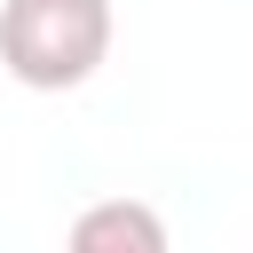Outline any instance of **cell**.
<instances>
[{"label": "cell", "mask_w": 253, "mask_h": 253, "mask_svg": "<svg viewBox=\"0 0 253 253\" xmlns=\"http://www.w3.org/2000/svg\"><path fill=\"white\" fill-rule=\"evenodd\" d=\"M111 55V0H0V71L32 95H71Z\"/></svg>", "instance_id": "cell-1"}, {"label": "cell", "mask_w": 253, "mask_h": 253, "mask_svg": "<svg viewBox=\"0 0 253 253\" xmlns=\"http://www.w3.org/2000/svg\"><path fill=\"white\" fill-rule=\"evenodd\" d=\"M63 253H174V237H166L158 206H142V198H95L63 229Z\"/></svg>", "instance_id": "cell-2"}]
</instances>
